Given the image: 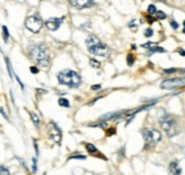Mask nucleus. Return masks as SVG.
I'll return each mask as SVG.
<instances>
[{
  "label": "nucleus",
  "instance_id": "1",
  "mask_svg": "<svg viewBox=\"0 0 185 175\" xmlns=\"http://www.w3.org/2000/svg\"><path fill=\"white\" fill-rule=\"evenodd\" d=\"M29 56L38 66L47 67L50 63L48 50L44 43H32L29 47Z\"/></svg>",
  "mask_w": 185,
  "mask_h": 175
},
{
  "label": "nucleus",
  "instance_id": "2",
  "mask_svg": "<svg viewBox=\"0 0 185 175\" xmlns=\"http://www.w3.org/2000/svg\"><path fill=\"white\" fill-rule=\"evenodd\" d=\"M86 45H87L88 51L91 55L95 56H102L106 57L110 55V49L107 46H105L96 35L91 34L86 39Z\"/></svg>",
  "mask_w": 185,
  "mask_h": 175
},
{
  "label": "nucleus",
  "instance_id": "3",
  "mask_svg": "<svg viewBox=\"0 0 185 175\" xmlns=\"http://www.w3.org/2000/svg\"><path fill=\"white\" fill-rule=\"evenodd\" d=\"M57 81L62 86L79 88L81 84V76L72 70H63L57 74Z\"/></svg>",
  "mask_w": 185,
  "mask_h": 175
},
{
  "label": "nucleus",
  "instance_id": "4",
  "mask_svg": "<svg viewBox=\"0 0 185 175\" xmlns=\"http://www.w3.org/2000/svg\"><path fill=\"white\" fill-rule=\"evenodd\" d=\"M142 135H143L144 141H145V149L154 147L158 142H160V140L162 138L161 133L155 129H144L142 131Z\"/></svg>",
  "mask_w": 185,
  "mask_h": 175
},
{
  "label": "nucleus",
  "instance_id": "5",
  "mask_svg": "<svg viewBox=\"0 0 185 175\" xmlns=\"http://www.w3.org/2000/svg\"><path fill=\"white\" fill-rule=\"evenodd\" d=\"M159 123H160V126L165 132H166L169 137H174L178 133L177 130V123L174 118H171L168 114H165L160 117L159 119Z\"/></svg>",
  "mask_w": 185,
  "mask_h": 175
},
{
  "label": "nucleus",
  "instance_id": "6",
  "mask_svg": "<svg viewBox=\"0 0 185 175\" xmlns=\"http://www.w3.org/2000/svg\"><path fill=\"white\" fill-rule=\"evenodd\" d=\"M42 25H44L42 18L38 14L29 16V17L25 19V27H27L29 31L33 32V33H39L40 30L42 29Z\"/></svg>",
  "mask_w": 185,
  "mask_h": 175
},
{
  "label": "nucleus",
  "instance_id": "7",
  "mask_svg": "<svg viewBox=\"0 0 185 175\" xmlns=\"http://www.w3.org/2000/svg\"><path fill=\"white\" fill-rule=\"evenodd\" d=\"M185 84V81L183 78H167L161 84L160 88L163 90H175L183 88Z\"/></svg>",
  "mask_w": 185,
  "mask_h": 175
},
{
  "label": "nucleus",
  "instance_id": "8",
  "mask_svg": "<svg viewBox=\"0 0 185 175\" xmlns=\"http://www.w3.org/2000/svg\"><path fill=\"white\" fill-rule=\"evenodd\" d=\"M48 134L49 138L52 139L55 143L61 145V141H62V130L54 122L48 123Z\"/></svg>",
  "mask_w": 185,
  "mask_h": 175
},
{
  "label": "nucleus",
  "instance_id": "9",
  "mask_svg": "<svg viewBox=\"0 0 185 175\" xmlns=\"http://www.w3.org/2000/svg\"><path fill=\"white\" fill-rule=\"evenodd\" d=\"M72 7L76 9H85V8L93 7L95 5L94 0H69Z\"/></svg>",
  "mask_w": 185,
  "mask_h": 175
},
{
  "label": "nucleus",
  "instance_id": "10",
  "mask_svg": "<svg viewBox=\"0 0 185 175\" xmlns=\"http://www.w3.org/2000/svg\"><path fill=\"white\" fill-rule=\"evenodd\" d=\"M64 21V17H52L49 18L47 22L45 23V25L48 27V30L50 31H56Z\"/></svg>",
  "mask_w": 185,
  "mask_h": 175
},
{
  "label": "nucleus",
  "instance_id": "11",
  "mask_svg": "<svg viewBox=\"0 0 185 175\" xmlns=\"http://www.w3.org/2000/svg\"><path fill=\"white\" fill-rule=\"evenodd\" d=\"M168 172H169V175H182V169L178 166L177 160H174V161L170 163L169 167H168Z\"/></svg>",
  "mask_w": 185,
  "mask_h": 175
},
{
  "label": "nucleus",
  "instance_id": "12",
  "mask_svg": "<svg viewBox=\"0 0 185 175\" xmlns=\"http://www.w3.org/2000/svg\"><path fill=\"white\" fill-rule=\"evenodd\" d=\"M157 52H159V54L166 52V49L161 48V47H157V46H153V47H151V48L149 49V51L146 52V56H151V55H153V54H157Z\"/></svg>",
  "mask_w": 185,
  "mask_h": 175
},
{
  "label": "nucleus",
  "instance_id": "13",
  "mask_svg": "<svg viewBox=\"0 0 185 175\" xmlns=\"http://www.w3.org/2000/svg\"><path fill=\"white\" fill-rule=\"evenodd\" d=\"M122 112H113V113H109V114H105L104 116H102V121H109V119H113L118 116H120V114Z\"/></svg>",
  "mask_w": 185,
  "mask_h": 175
},
{
  "label": "nucleus",
  "instance_id": "14",
  "mask_svg": "<svg viewBox=\"0 0 185 175\" xmlns=\"http://www.w3.org/2000/svg\"><path fill=\"white\" fill-rule=\"evenodd\" d=\"M2 39H4V42L7 43L8 40H9V31H8L7 26H2Z\"/></svg>",
  "mask_w": 185,
  "mask_h": 175
},
{
  "label": "nucleus",
  "instance_id": "15",
  "mask_svg": "<svg viewBox=\"0 0 185 175\" xmlns=\"http://www.w3.org/2000/svg\"><path fill=\"white\" fill-rule=\"evenodd\" d=\"M30 117H31V121L33 122L34 125L38 127L39 124H40V119H39L38 115H37V114H34V113H30Z\"/></svg>",
  "mask_w": 185,
  "mask_h": 175
},
{
  "label": "nucleus",
  "instance_id": "16",
  "mask_svg": "<svg viewBox=\"0 0 185 175\" xmlns=\"http://www.w3.org/2000/svg\"><path fill=\"white\" fill-rule=\"evenodd\" d=\"M5 62H6V66H7V72L9 74V78H13V68H11V62L8 59V57H5Z\"/></svg>",
  "mask_w": 185,
  "mask_h": 175
},
{
  "label": "nucleus",
  "instance_id": "17",
  "mask_svg": "<svg viewBox=\"0 0 185 175\" xmlns=\"http://www.w3.org/2000/svg\"><path fill=\"white\" fill-rule=\"evenodd\" d=\"M58 105L62 106V107H65V108L70 107V102H69V100L65 99V98H60V99H58Z\"/></svg>",
  "mask_w": 185,
  "mask_h": 175
},
{
  "label": "nucleus",
  "instance_id": "18",
  "mask_svg": "<svg viewBox=\"0 0 185 175\" xmlns=\"http://www.w3.org/2000/svg\"><path fill=\"white\" fill-rule=\"evenodd\" d=\"M86 149H87L90 153H98L97 148H96V147H95L94 145H91V143H86Z\"/></svg>",
  "mask_w": 185,
  "mask_h": 175
},
{
  "label": "nucleus",
  "instance_id": "19",
  "mask_svg": "<svg viewBox=\"0 0 185 175\" xmlns=\"http://www.w3.org/2000/svg\"><path fill=\"white\" fill-rule=\"evenodd\" d=\"M89 65H90L93 68H99V67H101V63H99L98 60L94 59V58L89 59Z\"/></svg>",
  "mask_w": 185,
  "mask_h": 175
},
{
  "label": "nucleus",
  "instance_id": "20",
  "mask_svg": "<svg viewBox=\"0 0 185 175\" xmlns=\"http://www.w3.org/2000/svg\"><path fill=\"white\" fill-rule=\"evenodd\" d=\"M134 62H135V57L132 56V54H128L127 55V64H128V66H132Z\"/></svg>",
  "mask_w": 185,
  "mask_h": 175
},
{
  "label": "nucleus",
  "instance_id": "21",
  "mask_svg": "<svg viewBox=\"0 0 185 175\" xmlns=\"http://www.w3.org/2000/svg\"><path fill=\"white\" fill-rule=\"evenodd\" d=\"M155 16H157V18L158 19H165L167 17V15L161 10H157L155 11Z\"/></svg>",
  "mask_w": 185,
  "mask_h": 175
},
{
  "label": "nucleus",
  "instance_id": "22",
  "mask_svg": "<svg viewBox=\"0 0 185 175\" xmlns=\"http://www.w3.org/2000/svg\"><path fill=\"white\" fill-rule=\"evenodd\" d=\"M155 11H157V8H155L154 5H150L149 8H147V13H149V15H154Z\"/></svg>",
  "mask_w": 185,
  "mask_h": 175
},
{
  "label": "nucleus",
  "instance_id": "23",
  "mask_svg": "<svg viewBox=\"0 0 185 175\" xmlns=\"http://www.w3.org/2000/svg\"><path fill=\"white\" fill-rule=\"evenodd\" d=\"M0 175H11V173H9V171H8L7 168L0 165Z\"/></svg>",
  "mask_w": 185,
  "mask_h": 175
},
{
  "label": "nucleus",
  "instance_id": "24",
  "mask_svg": "<svg viewBox=\"0 0 185 175\" xmlns=\"http://www.w3.org/2000/svg\"><path fill=\"white\" fill-rule=\"evenodd\" d=\"M153 35V30L152 29H146V30L144 31V37H146V38H150V37H152Z\"/></svg>",
  "mask_w": 185,
  "mask_h": 175
},
{
  "label": "nucleus",
  "instance_id": "25",
  "mask_svg": "<svg viewBox=\"0 0 185 175\" xmlns=\"http://www.w3.org/2000/svg\"><path fill=\"white\" fill-rule=\"evenodd\" d=\"M37 158H32V172H33L34 174L37 173Z\"/></svg>",
  "mask_w": 185,
  "mask_h": 175
},
{
  "label": "nucleus",
  "instance_id": "26",
  "mask_svg": "<svg viewBox=\"0 0 185 175\" xmlns=\"http://www.w3.org/2000/svg\"><path fill=\"white\" fill-rule=\"evenodd\" d=\"M153 46H157V42L149 41V42H146V43L142 45V47H143V48H151V47H153Z\"/></svg>",
  "mask_w": 185,
  "mask_h": 175
},
{
  "label": "nucleus",
  "instance_id": "27",
  "mask_svg": "<svg viewBox=\"0 0 185 175\" xmlns=\"http://www.w3.org/2000/svg\"><path fill=\"white\" fill-rule=\"evenodd\" d=\"M128 26L130 27V29H134V30H136L137 29V24H136V19H132V21H130L128 24Z\"/></svg>",
  "mask_w": 185,
  "mask_h": 175
},
{
  "label": "nucleus",
  "instance_id": "28",
  "mask_svg": "<svg viewBox=\"0 0 185 175\" xmlns=\"http://www.w3.org/2000/svg\"><path fill=\"white\" fill-rule=\"evenodd\" d=\"M69 159H86V156H83V155H74V156H71Z\"/></svg>",
  "mask_w": 185,
  "mask_h": 175
},
{
  "label": "nucleus",
  "instance_id": "29",
  "mask_svg": "<svg viewBox=\"0 0 185 175\" xmlns=\"http://www.w3.org/2000/svg\"><path fill=\"white\" fill-rule=\"evenodd\" d=\"M170 26L174 29V30H177L178 27H179V25H178L177 22H175V21H170Z\"/></svg>",
  "mask_w": 185,
  "mask_h": 175
},
{
  "label": "nucleus",
  "instance_id": "30",
  "mask_svg": "<svg viewBox=\"0 0 185 175\" xmlns=\"http://www.w3.org/2000/svg\"><path fill=\"white\" fill-rule=\"evenodd\" d=\"M30 72L31 73H33V74H38L39 73V70L37 66H31L30 67Z\"/></svg>",
  "mask_w": 185,
  "mask_h": 175
},
{
  "label": "nucleus",
  "instance_id": "31",
  "mask_svg": "<svg viewBox=\"0 0 185 175\" xmlns=\"http://www.w3.org/2000/svg\"><path fill=\"white\" fill-rule=\"evenodd\" d=\"M163 72L165 73H175V72H178V68H166Z\"/></svg>",
  "mask_w": 185,
  "mask_h": 175
},
{
  "label": "nucleus",
  "instance_id": "32",
  "mask_svg": "<svg viewBox=\"0 0 185 175\" xmlns=\"http://www.w3.org/2000/svg\"><path fill=\"white\" fill-rule=\"evenodd\" d=\"M146 21L149 24H152V23L154 22V18L152 17V15H146Z\"/></svg>",
  "mask_w": 185,
  "mask_h": 175
},
{
  "label": "nucleus",
  "instance_id": "33",
  "mask_svg": "<svg viewBox=\"0 0 185 175\" xmlns=\"http://www.w3.org/2000/svg\"><path fill=\"white\" fill-rule=\"evenodd\" d=\"M124 150H125V148H124V147H122V148H121L120 150H119V158H124V157H125V153H124Z\"/></svg>",
  "mask_w": 185,
  "mask_h": 175
},
{
  "label": "nucleus",
  "instance_id": "34",
  "mask_svg": "<svg viewBox=\"0 0 185 175\" xmlns=\"http://www.w3.org/2000/svg\"><path fill=\"white\" fill-rule=\"evenodd\" d=\"M0 113H1V115L4 116L5 118H6V119L8 121V116H7V114L5 113V110H4V108H2V107H0Z\"/></svg>",
  "mask_w": 185,
  "mask_h": 175
},
{
  "label": "nucleus",
  "instance_id": "35",
  "mask_svg": "<svg viewBox=\"0 0 185 175\" xmlns=\"http://www.w3.org/2000/svg\"><path fill=\"white\" fill-rule=\"evenodd\" d=\"M99 89H101V84H94V86H91V90H94V91L99 90Z\"/></svg>",
  "mask_w": 185,
  "mask_h": 175
},
{
  "label": "nucleus",
  "instance_id": "36",
  "mask_svg": "<svg viewBox=\"0 0 185 175\" xmlns=\"http://www.w3.org/2000/svg\"><path fill=\"white\" fill-rule=\"evenodd\" d=\"M34 142V148H36V153H37V156L39 155V149H38V145H37V141L36 140H33Z\"/></svg>",
  "mask_w": 185,
  "mask_h": 175
},
{
  "label": "nucleus",
  "instance_id": "37",
  "mask_svg": "<svg viewBox=\"0 0 185 175\" xmlns=\"http://www.w3.org/2000/svg\"><path fill=\"white\" fill-rule=\"evenodd\" d=\"M114 133H116V129H110V130L107 131V134H109V135H112V134Z\"/></svg>",
  "mask_w": 185,
  "mask_h": 175
},
{
  "label": "nucleus",
  "instance_id": "38",
  "mask_svg": "<svg viewBox=\"0 0 185 175\" xmlns=\"http://www.w3.org/2000/svg\"><path fill=\"white\" fill-rule=\"evenodd\" d=\"M177 51L179 52V54H181L182 56H184V55H185V54H184V49H182V48H181V49H178Z\"/></svg>",
  "mask_w": 185,
  "mask_h": 175
}]
</instances>
